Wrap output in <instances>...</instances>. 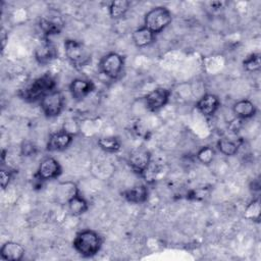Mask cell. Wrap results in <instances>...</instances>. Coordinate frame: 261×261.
<instances>
[{"label": "cell", "mask_w": 261, "mask_h": 261, "mask_svg": "<svg viewBox=\"0 0 261 261\" xmlns=\"http://www.w3.org/2000/svg\"><path fill=\"white\" fill-rule=\"evenodd\" d=\"M55 86L56 82L54 77L49 73H45L21 89L19 91V96L29 102H35L37 100L41 101L45 95L54 91Z\"/></svg>", "instance_id": "1"}, {"label": "cell", "mask_w": 261, "mask_h": 261, "mask_svg": "<svg viewBox=\"0 0 261 261\" xmlns=\"http://www.w3.org/2000/svg\"><path fill=\"white\" fill-rule=\"evenodd\" d=\"M73 248L84 257L96 255L102 246V238L92 229H84L76 233L73 242Z\"/></svg>", "instance_id": "2"}, {"label": "cell", "mask_w": 261, "mask_h": 261, "mask_svg": "<svg viewBox=\"0 0 261 261\" xmlns=\"http://www.w3.org/2000/svg\"><path fill=\"white\" fill-rule=\"evenodd\" d=\"M64 51L70 63L76 67L82 68L91 61V54L87 47L80 41L68 39L64 42Z\"/></svg>", "instance_id": "3"}, {"label": "cell", "mask_w": 261, "mask_h": 261, "mask_svg": "<svg viewBox=\"0 0 261 261\" xmlns=\"http://www.w3.org/2000/svg\"><path fill=\"white\" fill-rule=\"evenodd\" d=\"M172 19L171 12L169 9L163 6H157L149 10L144 18V23L155 35L163 31Z\"/></svg>", "instance_id": "4"}, {"label": "cell", "mask_w": 261, "mask_h": 261, "mask_svg": "<svg viewBox=\"0 0 261 261\" xmlns=\"http://www.w3.org/2000/svg\"><path fill=\"white\" fill-rule=\"evenodd\" d=\"M41 108L47 117H55L60 114L64 106V97L61 92L54 90L41 99Z\"/></svg>", "instance_id": "5"}, {"label": "cell", "mask_w": 261, "mask_h": 261, "mask_svg": "<svg viewBox=\"0 0 261 261\" xmlns=\"http://www.w3.org/2000/svg\"><path fill=\"white\" fill-rule=\"evenodd\" d=\"M39 25L47 38L51 35L60 34L64 27V20L58 11L51 9L41 16Z\"/></svg>", "instance_id": "6"}, {"label": "cell", "mask_w": 261, "mask_h": 261, "mask_svg": "<svg viewBox=\"0 0 261 261\" xmlns=\"http://www.w3.org/2000/svg\"><path fill=\"white\" fill-rule=\"evenodd\" d=\"M123 57L118 53L111 52L105 55L100 61V68L102 72L109 79H117L123 68Z\"/></svg>", "instance_id": "7"}, {"label": "cell", "mask_w": 261, "mask_h": 261, "mask_svg": "<svg viewBox=\"0 0 261 261\" xmlns=\"http://www.w3.org/2000/svg\"><path fill=\"white\" fill-rule=\"evenodd\" d=\"M128 164L136 173L143 175L144 171L151 164V153L147 149L138 148L129 154Z\"/></svg>", "instance_id": "8"}, {"label": "cell", "mask_w": 261, "mask_h": 261, "mask_svg": "<svg viewBox=\"0 0 261 261\" xmlns=\"http://www.w3.org/2000/svg\"><path fill=\"white\" fill-rule=\"evenodd\" d=\"M62 168L59 162L53 157H47L43 159L39 165L36 176L39 180H48L57 178L61 174Z\"/></svg>", "instance_id": "9"}, {"label": "cell", "mask_w": 261, "mask_h": 261, "mask_svg": "<svg viewBox=\"0 0 261 261\" xmlns=\"http://www.w3.org/2000/svg\"><path fill=\"white\" fill-rule=\"evenodd\" d=\"M170 92L167 89L156 88L144 97L145 105L150 111H157L167 104Z\"/></svg>", "instance_id": "10"}, {"label": "cell", "mask_w": 261, "mask_h": 261, "mask_svg": "<svg viewBox=\"0 0 261 261\" xmlns=\"http://www.w3.org/2000/svg\"><path fill=\"white\" fill-rule=\"evenodd\" d=\"M73 137L66 130H58L52 134L47 142V150L50 152L63 151L72 143Z\"/></svg>", "instance_id": "11"}, {"label": "cell", "mask_w": 261, "mask_h": 261, "mask_svg": "<svg viewBox=\"0 0 261 261\" xmlns=\"http://www.w3.org/2000/svg\"><path fill=\"white\" fill-rule=\"evenodd\" d=\"M94 88L95 87L92 81L85 79H75L69 85V92L74 100L81 101L86 98L94 90Z\"/></svg>", "instance_id": "12"}, {"label": "cell", "mask_w": 261, "mask_h": 261, "mask_svg": "<svg viewBox=\"0 0 261 261\" xmlns=\"http://www.w3.org/2000/svg\"><path fill=\"white\" fill-rule=\"evenodd\" d=\"M57 56V51L53 43L46 38L44 41H42L39 46L35 50V57L37 61L41 64H46L52 61Z\"/></svg>", "instance_id": "13"}, {"label": "cell", "mask_w": 261, "mask_h": 261, "mask_svg": "<svg viewBox=\"0 0 261 261\" xmlns=\"http://www.w3.org/2000/svg\"><path fill=\"white\" fill-rule=\"evenodd\" d=\"M220 105L219 98L214 94H205L196 104V108L205 116L213 115Z\"/></svg>", "instance_id": "14"}, {"label": "cell", "mask_w": 261, "mask_h": 261, "mask_svg": "<svg viewBox=\"0 0 261 261\" xmlns=\"http://www.w3.org/2000/svg\"><path fill=\"white\" fill-rule=\"evenodd\" d=\"M1 258L4 260L18 261L21 260L24 255L23 247L15 242H6L0 251Z\"/></svg>", "instance_id": "15"}, {"label": "cell", "mask_w": 261, "mask_h": 261, "mask_svg": "<svg viewBox=\"0 0 261 261\" xmlns=\"http://www.w3.org/2000/svg\"><path fill=\"white\" fill-rule=\"evenodd\" d=\"M148 189L145 185H138L130 189H127L121 193L122 197L130 203L140 204L144 203L148 199Z\"/></svg>", "instance_id": "16"}, {"label": "cell", "mask_w": 261, "mask_h": 261, "mask_svg": "<svg viewBox=\"0 0 261 261\" xmlns=\"http://www.w3.org/2000/svg\"><path fill=\"white\" fill-rule=\"evenodd\" d=\"M133 42L135 45L139 48H143L146 46H149L150 44L153 43L155 39V34L152 33L149 29H147L145 25L141 27L133 32L132 35Z\"/></svg>", "instance_id": "17"}, {"label": "cell", "mask_w": 261, "mask_h": 261, "mask_svg": "<svg viewBox=\"0 0 261 261\" xmlns=\"http://www.w3.org/2000/svg\"><path fill=\"white\" fill-rule=\"evenodd\" d=\"M56 198L57 201L60 202L61 204H64L67 202L75 195L79 193V190L75 186V184L71 181H65L61 182L56 187Z\"/></svg>", "instance_id": "18"}, {"label": "cell", "mask_w": 261, "mask_h": 261, "mask_svg": "<svg viewBox=\"0 0 261 261\" xmlns=\"http://www.w3.org/2000/svg\"><path fill=\"white\" fill-rule=\"evenodd\" d=\"M232 111L239 118L246 119L255 115L256 107L252 101L244 99L233 104Z\"/></svg>", "instance_id": "19"}, {"label": "cell", "mask_w": 261, "mask_h": 261, "mask_svg": "<svg viewBox=\"0 0 261 261\" xmlns=\"http://www.w3.org/2000/svg\"><path fill=\"white\" fill-rule=\"evenodd\" d=\"M69 212L74 215L79 216L84 214L89 209V204L87 200L80 195V193L75 194L68 202H67Z\"/></svg>", "instance_id": "20"}, {"label": "cell", "mask_w": 261, "mask_h": 261, "mask_svg": "<svg viewBox=\"0 0 261 261\" xmlns=\"http://www.w3.org/2000/svg\"><path fill=\"white\" fill-rule=\"evenodd\" d=\"M240 143L227 138L219 139L217 142V148L218 150L225 156H233L237 154L239 150Z\"/></svg>", "instance_id": "21"}, {"label": "cell", "mask_w": 261, "mask_h": 261, "mask_svg": "<svg viewBox=\"0 0 261 261\" xmlns=\"http://www.w3.org/2000/svg\"><path fill=\"white\" fill-rule=\"evenodd\" d=\"M129 1L127 0H119L113 1L109 5V14L112 18H120L125 15V13L129 9Z\"/></svg>", "instance_id": "22"}, {"label": "cell", "mask_w": 261, "mask_h": 261, "mask_svg": "<svg viewBox=\"0 0 261 261\" xmlns=\"http://www.w3.org/2000/svg\"><path fill=\"white\" fill-rule=\"evenodd\" d=\"M99 147L106 152H116L120 149V142L114 137H105L98 140Z\"/></svg>", "instance_id": "23"}, {"label": "cell", "mask_w": 261, "mask_h": 261, "mask_svg": "<svg viewBox=\"0 0 261 261\" xmlns=\"http://www.w3.org/2000/svg\"><path fill=\"white\" fill-rule=\"evenodd\" d=\"M244 216L253 221H259L260 219V201L259 199L253 200L245 209Z\"/></svg>", "instance_id": "24"}, {"label": "cell", "mask_w": 261, "mask_h": 261, "mask_svg": "<svg viewBox=\"0 0 261 261\" xmlns=\"http://www.w3.org/2000/svg\"><path fill=\"white\" fill-rule=\"evenodd\" d=\"M214 155H215L214 149L209 146H205L198 151L197 158L203 164H210L214 159Z\"/></svg>", "instance_id": "25"}, {"label": "cell", "mask_w": 261, "mask_h": 261, "mask_svg": "<svg viewBox=\"0 0 261 261\" xmlns=\"http://www.w3.org/2000/svg\"><path fill=\"white\" fill-rule=\"evenodd\" d=\"M244 67L248 70V71H256L260 69L261 66V61H260V55L253 53L251 55H249L244 61H243Z\"/></svg>", "instance_id": "26"}, {"label": "cell", "mask_w": 261, "mask_h": 261, "mask_svg": "<svg viewBox=\"0 0 261 261\" xmlns=\"http://www.w3.org/2000/svg\"><path fill=\"white\" fill-rule=\"evenodd\" d=\"M36 153V147L32 142L25 141L21 145V154L23 156H32Z\"/></svg>", "instance_id": "27"}, {"label": "cell", "mask_w": 261, "mask_h": 261, "mask_svg": "<svg viewBox=\"0 0 261 261\" xmlns=\"http://www.w3.org/2000/svg\"><path fill=\"white\" fill-rule=\"evenodd\" d=\"M11 177H12L11 171H9V170H4V169H2V170L0 171V181H1V187H2V189H5V188L8 186V184H9Z\"/></svg>", "instance_id": "28"}]
</instances>
